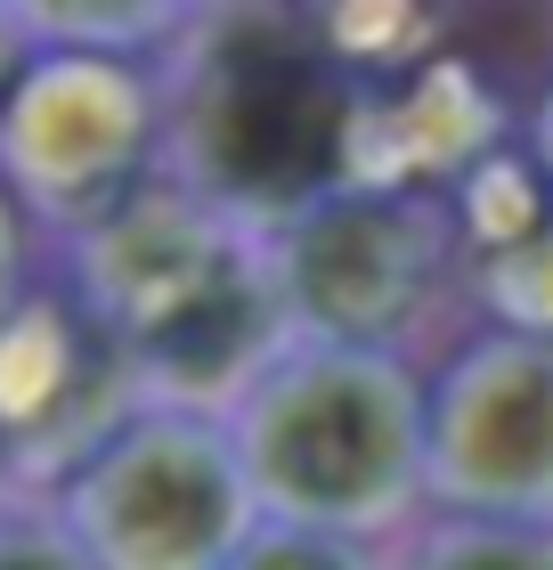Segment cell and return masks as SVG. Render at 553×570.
Masks as SVG:
<instances>
[{"instance_id":"cell-1","label":"cell","mask_w":553,"mask_h":570,"mask_svg":"<svg viewBox=\"0 0 553 570\" xmlns=\"http://www.w3.org/2000/svg\"><path fill=\"white\" fill-rule=\"evenodd\" d=\"M366 73L334 58L318 17L196 9L164 58V164L179 196L253 237L350 188Z\"/></svg>"},{"instance_id":"cell-2","label":"cell","mask_w":553,"mask_h":570,"mask_svg":"<svg viewBox=\"0 0 553 570\" xmlns=\"http://www.w3.org/2000/svg\"><path fill=\"white\" fill-rule=\"evenodd\" d=\"M49 262L130 358L139 407L228 416L294 351L260 237L204 213L171 179H147L98 228L49 245Z\"/></svg>"},{"instance_id":"cell-3","label":"cell","mask_w":553,"mask_h":570,"mask_svg":"<svg viewBox=\"0 0 553 570\" xmlns=\"http://www.w3.org/2000/svg\"><path fill=\"white\" fill-rule=\"evenodd\" d=\"M220 424L277 530L383 547L424 505V375L399 351L294 343Z\"/></svg>"},{"instance_id":"cell-4","label":"cell","mask_w":553,"mask_h":570,"mask_svg":"<svg viewBox=\"0 0 553 570\" xmlns=\"http://www.w3.org/2000/svg\"><path fill=\"white\" fill-rule=\"evenodd\" d=\"M164 164V58L17 41L0 82V188L49 245L82 237Z\"/></svg>"},{"instance_id":"cell-5","label":"cell","mask_w":553,"mask_h":570,"mask_svg":"<svg viewBox=\"0 0 553 570\" xmlns=\"http://www.w3.org/2000/svg\"><path fill=\"white\" fill-rule=\"evenodd\" d=\"M41 505L90 570H220L260 530L228 424L188 407H130Z\"/></svg>"},{"instance_id":"cell-6","label":"cell","mask_w":553,"mask_h":570,"mask_svg":"<svg viewBox=\"0 0 553 570\" xmlns=\"http://www.w3.org/2000/svg\"><path fill=\"white\" fill-rule=\"evenodd\" d=\"M294 343L399 351L464 277V228L447 188H334L260 237Z\"/></svg>"},{"instance_id":"cell-7","label":"cell","mask_w":553,"mask_h":570,"mask_svg":"<svg viewBox=\"0 0 553 570\" xmlns=\"http://www.w3.org/2000/svg\"><path fill=\"white\" fill-rule=\"evenodd\" d=\"M424 505L553 530V343L481 326L424 383Z\"/></svg>"},{"instance_id":"cell-8","label":"cell","mask_w":553,"mask_h":570,"mask_svg":"<svg viewBox=\"0 0 553 570\" xmlns=\"http://www.w3.org/2000/svg\"><path fill=\"white\" fill-rule=\"evenodd\" d=\"M130 407H139L130 358L41 253L33 285L0 318V489L49 498Z\"/></svg>"},{"instance_id":"cell-9","label":"cell","mask_w":553,"mask_h":570,"mask_svg":"<svg viewBox=\"0 0 553 570\" xmlns=\"http://www.w3.org/2000/svg\"><path fill=\"white\" fill-rule=\"evenodd\" d=\"M196 9H171V0H115V9H90V0H41V9H9L17 41H49V49H90V58H171L179 33H188Z\"/></svg>"},{"instance_id":"cell-10","label":"cell","mask_w":553,"mask_h":570,"mask_svg":"<svg viewBox=\"0 0 553 570\" xmlns=\"http://www.w3.org/2000/svg\"><path fill=\"white\" fill-rule=\"evenodd\" d=\"M472 294L488 302V318L505 334H537L553 343V213L530 220L513 245H496L472 262Z\"/></svg>"},{"instance_id":"cell-11","label":"cell","mask_w":553,"mask_h":570,"mask_svg":"<svg viewBox=\"0 0 553 570\" xmlns=\"http://www.w3.org/2000/svg\"><path fill=\"white\" fill-rule=\"evenodd\" d=\"M391 570H553V530H505V522H440L407 538Z\"/></svg>"},{"instance_id":"cell-12","label":"cell","mask_w":553,"mask_h":570,"mask_svg":"<svg viewBox=\"0 0 553 570\" xmlns=\"http://www.w3.org/2000/svg\"><path fill=\"white\" fill-rule=\"evenodd\" d=\"M220 570H391V562H383L375 547H350V538H309V530L260 522Z\"/></svg>"},{"instance_id":"cell-13","label":"cell","mask_w":553,"mask_h":570,"mask_svg":"<svg viewBox=\"0 0 553 570\" xmlns=\"http://www.w3.org/2000/svg\"><path fill=\"white\" fill-rule=\"evenodd\" d=\"M0 570H90L73 554V538L49 522L41 498H9L0 505Z\"/></svg>"},{"instance_id":"cell-14","label":"cell","mask_w":553,"mask_h":570,"mask_svg":"<svg viewBox=\"0 0 553 570\" xmlns=\"http://www.w3.org/2000/svg\"><path fill=\"white\" fill-rule=\"evenodd\" d=\"M41 269V245H33V228H24V213L9 204V188H0V318L17 309V294L33 285Z\"/></svg>"},{"instance_id":"cell-15","label":"cell","mask_w":553,"mask_h":570,"mask_svg":"<svg viewBox=\"0 0 553 570\" xmlns=\"http://www.w3.org/2000/svg\"><path fill=\"white\" fill-rule=\"evenodd\" d=\"M530 171L553 188V82L537 90V107H530Z\"/></svg>"},{"instance_id":"cell-16","label":"cell","mask_w":553,"mask_h":570,"mask_svg":"<svg viewBox=\"0 0 553 570\" xmlns=\"http://www.w3.org/2000/svg\"><path fill=\"white\" fill-rule=\"evenodd\" d=\"M9 66H17V24H9V9H0V82H9Z\"/></svg>"},{"instance_id":"cell-17","label":"cell","mask_w":553,"mask_h":570,"mask_svg":"<svg viewBox=\"0 0 553 570\" xmlns=\"http://www.w3.org/2000/svg\"><path fill=\"white\" fill-rule=\"evenodd\" d=\"M0 505H9V489H0Z\"/></svg>"}]
</instances>
